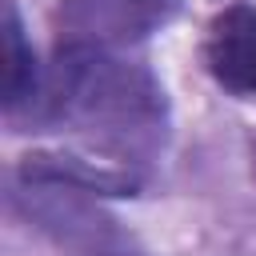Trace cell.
Listing matches in <instances>:
<instances>
[{
	"mask_svg": "<svg viewBox=\"0 0 256 256\" xmlns=\"http://www.w3.org/2000/svg\"><path fill=\"white\" fill-rule=\"evenodd\" d=\"M28 124L60 128L96 160L140 172V164L164 148L168 100L160 80L124 52L52 48L44 92Z\"/></svg>",
	"mask_w": 256,
	"mask_h": 256,
	"instance_id": "cell-1",
	"label": "cell"
},
{
	"mask_svg": "<svg viewBox=\"0 0 256 256\" xmlns=\"http://www.w3.org/2000/svg\"><path fill=\"white\" fill-rule=\"evenodd\" d=\"M12 208L48 236L64 256H148L120 220L100 204V196L44 176H20L12 180Z\"/></svg>",
	"mask_w": 256,
	"mask_h": 256,
	"instance_id": "cell-2",
	"label": "cell"
},
{
	"mask_svg": "<svg viewBox=\"0 0 256 256\" xmlns=\"http://www.w3.org/2000/svg\"><path fill=\"white\" fill-rule=\"evenodd\" d=\"M176 0H60L52 12V48L132 52L160 32Z\"/></svg>",
	"mask_w": 256,
	"mask_h": 256,
	"instance_id": "cell-3",
	"label": "cell"
},
{
	"mask_svg": "<svg viewBox=\"0 0 256 256\" xmlns=\"http://www.w3.org/2000/svg\"><path fill=\"white\" fill-rule=\"evenodd\" d=\"M200 56L224 92L256 100V8L244 0L220 8L204 28Z\"/></svg>",
	"mask_w": 256,
	"mask_h": 256,
	"instance_id": "cell-4",
	"label": "cell"
},
{
	"mask_svg": "<svg viewBox=\"0 0 256 256\" xmlns=\"http://www.w3.org/2000/svg\"><path fill=\"white\" fill-rule=\"evenodd\" d=\"M0 104L12 124H28V116L40 104L44 92V68L24 36V20L12 0H4V20H0Z\"/></svg>",
	"mask_w": 256,
	"mask_h": 256,
	"instance_id": "cell-5",
	"label": "cell"
}]
</instances>
